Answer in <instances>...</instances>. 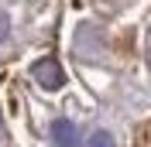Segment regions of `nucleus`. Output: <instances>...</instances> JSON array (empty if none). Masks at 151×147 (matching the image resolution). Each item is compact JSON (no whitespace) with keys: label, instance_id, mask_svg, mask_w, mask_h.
I'll list each match as a JSON object with an SVG mask.
<instances>
[{"label":"nucleus","instance_id":"nucleus-1","mask_svg":"<svg viewBox=\"0 0 151 147\" xmlns=\"http://www.w3.org/2000/svg\"><path fill=\"white\" fill-rule=\"evenodd\" d=\"M31 75H35V82L41 86V89H48V92H55V89L65 86V72H62L58 58H52V55L38 58V62L31 65Z\"/></svg>","mask_w":151,"mask_h":147},{"label":"nucleus","instance_id":"nucleus-2","mask_svg":"<svg viewBox=\"0 0 151 147\" xmlns=\"http://www.w3.org/2000/svg\"><path fill=\"white\" fill-rule=\"evenodd\" d=\"M52 140H55V147H79V127L72 120H55L52 123Z\"/></svg>","mask_w":151,"mask_h":147},{"label":"nucleus","instance_id":"nucleus-3","mask_svg":"<svg viewBox=\"0 0 151 147\" xmlns=\"http://www.w3.org/2000/svg\"><path fill=\"white\" fill-rule=\"evenodd\" d=\"M89 147H113L110 130H93V137H89Z\"/></svg>","mask_w":151,"mask_h":147},{"label":"nucleus","instance_id":"nucleus-4","mask_svg":"<svg viewBox=\"0 0 151 147\" xmlns=\"http://www.w3.org/2000/svg\"><path fill=\"white\" fill-rule=\"evenodd\" d=\"M7 31H10V17H7V14H0V41L7 38Z\"/></svg>","mask_w":151,"mask_h":147}]
</instances>
